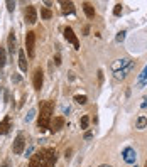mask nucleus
Segmentation results:
<instances>
[{
	"label": "nucleus",
	"instance_id": "nucleus-1",
	"mask_svg": "<svg viewBox=\"0 0 147 167\" xmlns=\"http://www.w3.org/2000/svg\"><path fill=\"white\" fill-rule=\"evenodd\" d=\"M54 164H56V150L48 147L36 152L31 157L29 167H54Z\"/></svg>",
	"mask_w": 147,
	"mask_h": 167
},
{
	"label": "nucleus",
	"instance_id": "nucleus-2",
	"mask_svg": "<svg viewBox=\"0 0 147 167\" xmlns=\"http://www.w3.org/2000/svg\"><path fill=\"white\" fill-rule=\"evenodd\" d=\"M51 115H53V103L46 101L44 105L41 106V115H39V122H37L41 132L49 128V125H51Z\"/></svg>",
	"mask_w": 147,
	"mask_h": 167
},
{
	"label": "nucleus",
	"instance_id": "nucleus-3",
	"mask_svg": "<svg viewBox=\"0 0 147 167\" xmlns=\"http://www.w3.org/2000/svg\"><path fill=\"white\" fill-rule=\"evenodd\" d=\"M34 44H36V34L34 32H27L26 36V47L29 57H34Z\"/></svg>",
	"mask_w": 147,
	"mask_h": 167
},
{
	"label": "nucleus",
	"instance_id": "nucleus-4",
	"mask_svg": "<svg viewBox=\"0 0 147 167\" xmlns=\"http://www.w3.org/2000/svg\"><path fill=\"white\" fill-rule=\"evenodd\" d=\"M24 147H26V140H24V135H19L17 139L14 140V145H12V150H14L15 155H20L24 152Z\"/></svg>",
	"mask_w": 147,
	"mask_h": 167
},
{
	"label": "nucleus",
	"instance_id": "nucleus-5",
	"mask_svg": "<svg viewBox=\"0 0 147 167\" xmlns=\"http://www.w3.org/2000/svg\"><path fill=\"white\" fill-rule=\"evenodd\" d=\"M26 20L29 24H36L37 20V12H36V7L34 5H29L26 9Z\"/></svg>",
	"mask_w": 147,
	"mask_h": 167
},
{
	"label": "nucleus",
	"instance_id": "nucleus-6",
	"mask_svg": "<svg viewBox=\"0 0 147 167\" xmlns=\"http://www.w3.org/2000/svg\"><path fill=\"white\" fill-rule=\"evenodd\" d=\"M64 37L69 41V42H73L74 49H79V42H78V39H76V36H74V32H73V29H71V27L64 29Z\"/></svg>",
	"mask_w": 147,
	"mask_h": 167
},
{
	"label": "nucleus",
	"instance_id": "nucleus-7",
	"mask_svg": "<svg viewBox=\"0 0 147 167\" xmlns=\"http://www.w3.org/2000/svg\"><path fill=\"white\" fill-rule=\"evenodd\" d=\"M63 125H64V118L63 116H54L51 120V125H49V128H51V132H58L63 128Z\"/></svg>",
	"mask_w": 147,
	"mask_h": 167
},
{
	"label": "nucleus",
	"instance_id": "nucleus-8",
	"mask_svg": "<svg viewBox=\"0 0 147 167\" xmlns=\"http://www.w3.org/2000/svg\"><path fill=\"white\" fill-rule=\"evenodd\" d=\"M122 155H124V160L127 162V164H132V162H135V150H134L132 147H127L124 150V154H122Z\"/></svg>",
	"mask_w": 147,
	"mask_h": 167
},
{
	"label": "nucleus",
	"instance_id": "nucleus-9",
	"mask_svg": "<svg viewBox=\"0 0 147 167\" xmlns=\"http://www.w3.org/2000/svg\"><path fill=\"white\" fill-rule=\"evenodd\" d=\"M43 81H44L43 71H41V69H36V73H34V88H36V90H41V88H43Z\"/></svg>",
	"mask_w": 147,
	"mask_h": 167
},
{
	"label": "nucleus",
	"instance_id": "nucleus-10",
	"mask_svg": "<svg viewBox=\"0 0 147 167\" xmlns=\"http://www.w3.org/2000/svg\"><path fill=\"white\" fill-rule=\"evenodd\" d=\"M134 66H135V64H134V62L130 61V64H129V66H125L124 69L117 71V73H115V78H117V79H124L125 76H127V73H130V71L134 69Z\"/></svg>",
	"mask_w": 147,
	"mask_h": 167
},
{
	"label": "nucleus",
	"instance_id": "nucleus-11",
	"mask_svg": "<svg viewBox=\"0 0 147 167\" xmlns=\"http://www.w3.org/2000/svg\"><path fill=\"white\" fill-rule=\"evenodd\" d=\"M129 64H130V61H129V59H117V61H115V62H113V64H112V69H113V71H115V73H117V71L124 69L125 66H129Z\"/></svg>",
	"mask_w": 147,
	"mask_h": 167
},
{
	"label": "nucleus",
	"instance_id": "nucleus-12",
	"mask_svg": "<svg viewBox=\"0 0 147 167\" xmlns=\"http://www.w3.org/2000/svg\"><path fill=\"white\" fill-rule=\"evenodd\" d=\"M10 128V116H5V118L0 122V135H5Z\"/></svg>",
	"mask_w": 147,
	"mask_h": 167
},
{
	"label": "nucleus",
	"instance_id": "nucleus-13",
	"mask_svg": "<svg viewBox=\"0 0 147 167\" xmlns=\"http://www.w3.org/2000/svg\"><path fill=\"white\" fill-rule=\"evenodd\" d=\"M83 10H85V14H86L88 19H93L95 17V9L91 7V3L85 2V3H83Z\"/></svg>",
	"mask_w": 147,
	"mask_h": 167
},
{
	"label": "nucleus",
	"instance_id": "nucleus-14",
	"mask_svg": "<svg viewBox=\"0 0 147 167\" xmlns=\"http://www.w3.org/2000/svg\"><path fill=\"white\" fill-rule=\"evenodd\" d=\"M63 5V14H73L74 12V3L73 2H61Z\"/></svg>",
	"mask_w": 147,
	"mask_h": 167
},
{
	"label": "nucleus",
	"instance_id": "nucleus-15",
	"mask_svg": "<svg viewBox=\"0 0 147 167\" xmlns=\"http://www.w3.org/2000/svg\"><path fill=\"white\" fill-rule=\"evenodd\" d=\"M147 85V66L144 68V71H142L140 74H139V88H142V86H145Z\"/></svg>",
	"mask_w": 147,
	"mask_h": 167
},
{
	"label": "nucleus",
	"instance_id": "nucleus-16",
	"mask_svg": "<svg viewBox=\"0 0 147 167\" xmlns=\"http://www.w3.org/2000/svg\"><path fill=\"white\" fill-rule=\"evenodd\" d=\"M19 66L22 71H27V61H26V54L24 51H19Z\"/></svg>",
	"mask_w": 147,
	"mask_h": 167
},
{
	"label": "nucleus",
	"instance_id": "nucleus-17",
	"mask_svg": "<svg viewBox=\"0 0 147 167\" xmlns=\"http://www.w3.org/2000/svg\"><path fill=\"white\" fill-rule=\"evenodd\" d=\"M9 47H10V54L14 56V51H15V36H14V32L9 36Z\"/></svg>",
	"mask_w": 147,
	"mask_h": 167
},
{
	"label": "nucleus",
	"instance_id": "nucleus-18",
	"mask_svg": "<svg viewBox=\"0 0 147 167\" xmlns=\"http://www.w3.org/2000/svg\"><path fill=\"white\" fill-rule=\"evenodd\" d=\"M5 61H7V54H5V49L0 47V68L5 66Z\"/></svg>",
	"mask_w": 147,
	"mask_h": 167
},
{
	"label": "nucleus",
	"instance_id": "nucleus-19",
	"mask_svg": "<svg viewBox=\"0 0 147 167\" xmlns=\"http://www.w3.org/2000/svg\"><path fill=\"white\" fill-rule=\"evenodd\" d=\"M145 125H147V118H145V116H139L137 128H145Z\"/></svg>",
	"mask_w": 147,
	"mask_h": 167
},
{
	"label": "nucleus",
	"instance_id": "nucleus-20",
	"mask_svg": "<svg viewBox=\"0 0 147 167\" xmlns=\"http://www.w3.org/2000/svg\"><path fill=\"white\" fill-rule=\"evenodd\" d=\"M88 123H90V118L85 115V116H81V120H79V127L81 128H88Z\"/></svg>",
	"mask_w": 147,
	"mask_h": 167
},
{
	"label": "nucleus",
	"instance_id": "nucleus-21",
	"mask_svg": "<svg viewBox=\"0 0 147 167\" xmlns=\"http://www.w3.org/2000/svg\"><path fill=\"white\" fill-rule=\"evenodd\" d=\"M74 101L79 103V105H85V103H86V96H85V95H76V96H74Z\"/></svg>",
	"mask_w": 147,
	"mask_h": 167
},
{
	"label": "nucleus",
	"instance_id": "nucleus-22",
	"mask_svg": "<svg viewBox=\"0 0 147 167\" xmlns=\"http://www.w3.org/2000/svg\"><path fill=\"white\" fill-rule=\"evenodd\" d=\"M41 15H43V19H51L53 17V14H51V10H49V9H43V10H41Z\"/></svg>",
	"mask_w": 147,
	"mask_h": 167
},
{
	"label": "nucleus",
	"instance_id": "nucleus-23",
	"mask_svg": "<svg viewBox=\"0 0 147 167\" xmlns=\"http://www.w3.org/2000/svg\"><path fill=\"white\" fill-rule=\"evenodd\" d=\"M113 14H115V15H120V14H122V3H117V5H115Z\"/></svg>",
	"mask_w": 147,
	"mask_h": 167
},
{
	"label": "nucleus",
	"instance_id": "nucleus-24",
	"mask_svg": "<svg viewBox=\"0 0 147 167\" xmlns=\"http://www.w3.org/2000/svg\"><path fill=\"white\" fill-rule=\"evenodd\" d=\"M7 9H9V12H14V9H15V2L9 0V2H7Z\"/></svg>",
	"mask_w": 147,
	"mask_h": 167
},
{
	"label": "nucleus",
	"instance_id": "nucleus-25",
	"mask_svg": "<svg viewBox=\"0 0 147 167\" xmlns=\"http://www.w3.org/2000/svg\"><path fill=\"white\" fill-rule=\"evenodd\" d=\"M124 39H125V32L122 31V32H119V36H117V42H122Z\"/></svg>",
	"mask_w": 147,
	"mask_h": 167
},
{
	"label": "nucleus",
	"instance_id": "nucleus-26",
	"mask_svg": "<svg viewBox=\"0 0 147 167\" xmlns=\"http://www.w3.org/2000/svg\"><path fill=\"white\" fill-rule=\"evenodd\" d=\"M32 116H34V110H31V111H29V115L26 116V122H31V120H32Z\"/></svg>",
	"mask_w": 147,
	"mask_h": 167
},
{
	"label": "nucleus",
	"instance_id": "nucleus-27",
	"mask_svg": "<svg viewBox=\"0 0 147 167\" xmlns=\"http://www.w3.org/2000/svg\"><path fill=\"white\" fill-rule=\"evenodd\" d=\"M98 79H100V83H102V81H103V71H102V69H100V71H98Z\"/></svg>",
	"mask_w": 147,
	"mask_h": 167
},
{
	"label": "nucleus",
	"instance_id": "nucleus-28",
	"mask_svg": "<svg viewBox=\"0 0 147 167\" xmlns=\"http://www.w3.org/2000/svg\"><path fill=\"white\" fill-rule=\"evenodd\" d=\"M12 81L19 83V81H20V78H19V76H17V74H15V73H14V76H12Z\"/></svg>",
	"mask_w": 147,
	"mask_h": 167
},
{
	"label": "nucleus",
	"instance_id": "nucleus-29",
	"mask_svg": "<svg viewBox=\"0 0 147 167\" xmlns=\"http://www.w3.org/2000/svg\"><path fill=\"white\" fill-rule=\"evenodd\" d=\"M147 106V98H144V103H142V108H145Z\"/></svg>",
	"mask_w": 147,
	"mask_h": 167
},
{
	"label": "nucleus",
	"instance_id": "nucleus-30",
	"mask_svg": "<svg viewBox=\"0 0 147 167\" xmlns=\"http://www.w3.org/2000/svg\"><path fill=\"white\" fill-rule=\"evenodd\" d=\"M3 167H10V162H9V160H7V162H5V164H3Z\"/></svg>",
	"mask_w": 147,
	"mask_h": 167
},
{
	"label": "nucleus",
	"instance_id": "nucleus-31",
	"mask_svg": "<svg viewBox=\"0 0 147 167\" xmlns=\"http://www.w3.org/2000/svg\"><path fill=\"white\" fill-rule=\"evenodd\" d=\"M100 167H112V165H100Z\"/></svg>",
	"mask_w": 147,
	"mask_h": 167
},
{
	"label": "nucleus",
	"instance_id": "nucleus-32",
	"mask_svg": "<svg viewBox=\"0 0 147 167\" xmlns=\"http://www.w3.org/2000/svg\"><path fill=\"white\" fill-rule=\"evenodd\" d=\"M0 93H2V88H0Z\"/></svg>",
	"mask_w": 147,
	"mask_h": 167
},
{
	"label": "nucleus",
	"instance_id": "nucleus-33",
	"mask_svg": "<svg viewBox=\"0 0 147 167\" xmlns=\"http://www.w3.org/2000/svg\"><path fill=\"white\" fill-rule=\"evenodd\" d=\"M145 167H147V164H145Z\"/></svg>",
	"mask_w": 147,
	"mask_h": 167
}]
</instances>
